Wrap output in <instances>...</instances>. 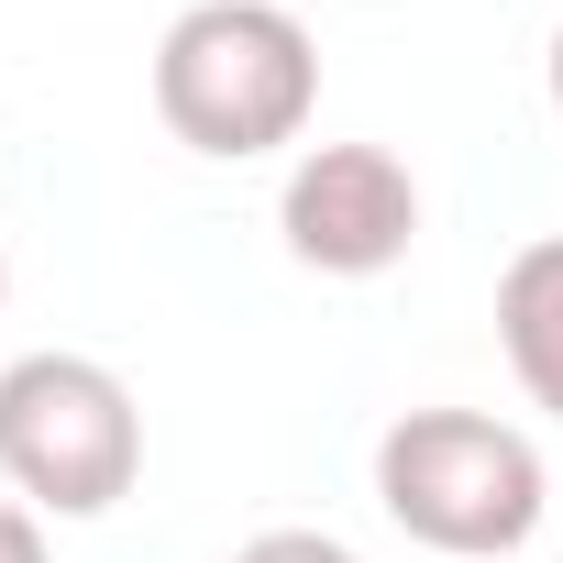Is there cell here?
Listing matches in <instances>:
<instances>
[{
	"label": "cell",
	"mask_w": 563,
	"mask_h": 563,
	"mask_svg": "<svg viewBox=\"0 0 563 563\" xmlns=\"http://www.w3.org/2000/svg\"><path fill=\"white\" fill-rule=\"evenodd\" d=\"M321 111V45L288 0H188L155 45V122L188 155H276Z\"/></svg>",
	"instance_id": "6da1fadb"
},
{
	"label": "cell",
	"mask_w": 563,
	"mask_h": 563,
	"mask_svg": "<svg viewBox=\"0 0 563 563\" xmlns=\"http://www.w3.org/2000/svg\"><path fill=\"white\" fill-rule=\"evenodd\" d=\"M541 442L497 409H398L376 431V508L442 563H508L541 530Z\"/></svg>",
	"instance_id": "7a4b0ae2"
},
{
	"label": "cell",
	"mask_w": 563,
	"mask_h": 563,
	"mask_svg": "<svg viewBox=\"0 0 563 563\" xmlns=\"http://www.w3.org/2000/svg\"><path fill=\"white\" fill-rule=\"evenodd\" d=\"M144 475V409L100 354L0 365V486L34 519H100Z\"/></svg>",
	"instance_id": "3957f363"
},
{
	"label": "cell",
	"mask_w": 563,
	"mask_h": 563,
	"mask_svg": "<svg viewBox=\"0 0 563 563\" xmlns=\"http://www.w3.org/2000/svg\"><path fill=\"white\" fill-rule=\"evenodd\" d=\"M276 232L310 276H387L420 243V177L387 144H310L276 188Z\"/></svg>",
	"instance_id": "277c9868"
},
{
	"label": "cell",
	"mask_w": 563,
	"mask_h": 563,
	"mask_svg": "<svg viewBox=\"0 0 563 563\" xmlns=\"http://www.w3.org/2000/svg\"><path fill=\"white\" fill-rule=\"evenodd\" d=\"M497 343H508L519 398L563 420V232H541V243L508 254V276H497Z\"/></svg>",
	"instance_id": "5b68a950"
},
{
	"label": "cell",
	"mask_w": 563,
	"mask_h": 563,
	"mask_svg": "<svg viewBox=\"0 0 563 563\" xmlns=\"http://www.w3.org/2000/svg\"><path fill=\"white\" fill-rule=\"evenodd\" d=\"M232 563H365L354 541H332V530H254Z\"/></svg>",
	"instance_id": "8992f818"
},
{
	"label": "cell",
	"mask_w": 563,
	"mask_h": 563,
	"mask_svg": "<svg viewBox=\"0 0 563 563\" xmlns=\"http://www.w3.org/2000/svg\"><path fill=\"white\" fill-rule=\"evenodd\" d=\"M0 563H56V552H45V519H34L23 497H0Z\"/></svg>",
	"instance_id": "52a82bcc"
},
{
	"label": "cell",
	"mask_w": 563,
	"mask_h": 563,
	"mask_svg": "<svg viewBox=\"0 0 563 563\" xmlns=\"http://www.w3.org/2000/svg\"><path fill=\"white\" fill-rule=\"evenodd\" d=\"M541 89H552V122H563V23H552V56H541Z\"/></svg>",
	"instance_id": "ba28073f"
},
{
	"label": "cell",
	"mask_w": 563,
	"mask_h": 563,
	"mask_svg": "<svg viewBox=\"0 0 563 563\" xmlns=\"http://www.w3.org/2000/svg\"><path fill=\"white\" fill-rule=\"evenodd\" d=\"M0 310H12V254H0Z\"/></svg>",
	"instance_id": "9c48e42d"
}]
</instances>
